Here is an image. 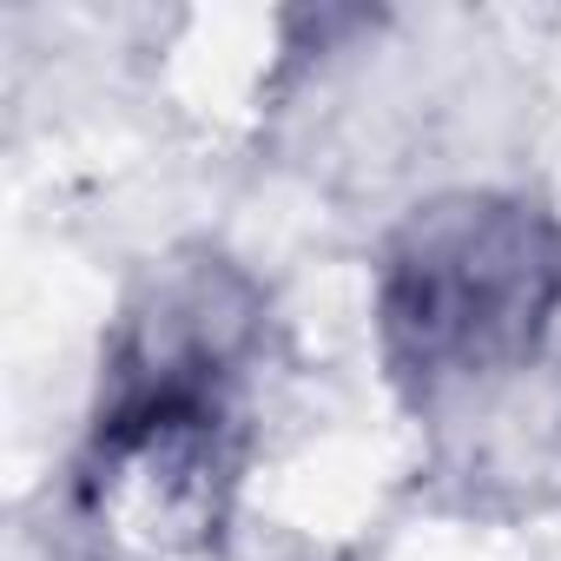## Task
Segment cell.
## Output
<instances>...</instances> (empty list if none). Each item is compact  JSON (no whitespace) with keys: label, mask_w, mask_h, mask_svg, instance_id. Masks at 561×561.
Instances as JSON below:
<instances>
[{"label":"cell","mask_w":561,"mask_h":561,"mask_svg":"<svg viewBox=\"0 0 561 561\" xmlns=\"http://www.w3.org/2000/svg\"><path fill=\"white\" fill-rule=\"evenodd\" d=\"M561 298L548 218L508 198H449L403 225L383 257V337L397 370L469 383L535 357Z\"/></svg>","instance_id":"cell-1"}]
</instances>
